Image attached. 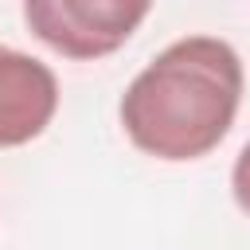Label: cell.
Segmentation results:
<instances>
[{
  "label": "cell",
  "mask_w": 250,
  "mask_h": 250,
  "mask_svg": "<svg viewBox=\"0 0 250 250\" xmlns=\"http://www.w3.org/2000/svg\"><path fill=\"white\" fill-rule=\"evenodd\" d=\"M242 59L219 35L168 43L121 94L125 137L156 160H199L223 145L242 105Z\"/></svg>",
  "instance_id": "cell-1"
},
{
  "label": "cell",
  "mask_w": 250,
  "mask_h": 250,
  "mask_svg": "<svg viewBox=\"0 0 250 250\" xmlns=\"http://www.w3.org/2000/svg\"><path fill=\"white\" fill-rule=\"evenodd\" d=\"M152 0H23L27 31L62 59L94 62L121 51Z\"/></svg>",
  "instance_id": "cell-2"
},
{
  "label": "cell",
  "mask_w": 250,
  "mask_h": 250,
  "mask_svg": "<svg viewBox=\"0 0 250 250\" xmlns=\"http://www.w3.org/2000/svg\"><path fill=\"white\" fill-rule=\"evenodd\" d=\"M59 109V78L27 51L0 43V148H20L43 137Z\"/></svg>",
  "instance_id": "cell-3"
},
{
  "label": "cell",
  "mask_w": 250,
  "mask_h": 250,
  "mask_svg": "<svg viewBox=\"0 0 250 250\" xmlns=\"http://www.w3.org/2000/svg\"><path fill=\"white\" fill-rule=\"evenodd\" d=\"M230 191H234V203L250 215V141H246L242 152L234 156V168H230Z\"/></svg>",
  "instance_id": "cell-4"
}]
</instances>
